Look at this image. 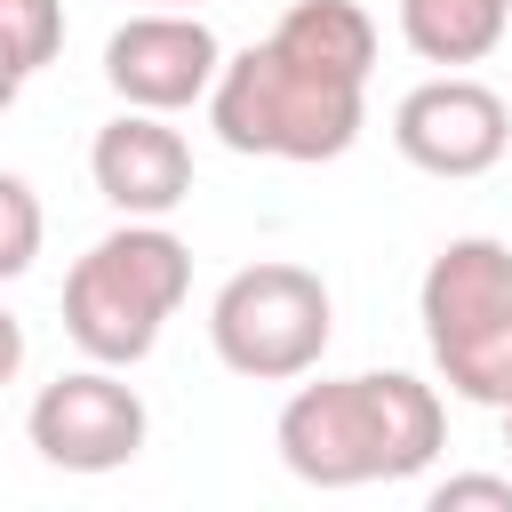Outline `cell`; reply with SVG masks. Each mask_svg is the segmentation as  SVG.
Here are the masks:
<instances>
[{
  "label": "cell",
  "mask_w": 512,
  "mask_h": 512,
  "mask_svg": "<svg viewBox=\"0 0 512 512\" xmlns=\"http://www.w3.org/2000/svg\"><path fill=\"white\" fill-rule=\"evenodd\" d=\"M376 24L360 0H296L256 48L224 56L208 88V128L256 160H344L368 120Z\"/></svg>",
  "instance_id": "cell-1"
},
{
  "label": "cell",
  "mask_w": 512,
  "mask_h": 512,
  "mask_svg": "<svg viewBox=\"0 0 512 512\" xmlns=\"http://www.w3.org/2000/svg\"><path fill=\"white\" fill-rule=\"evenodd\" d=\"M448 440L440 392L408 368H360L296 384L272 448L304 488H368V480H416Z\"/></svg>",
  "instance_id": "cell-2"
},
{
  "label": "cell",
  "mask_w": 512,
  "mask_h": 512,
  "mask_svg": "<svg viewBox=\"0 0 512 512\" xmlns=\"http://www.w3.org/2000/svg\"><path fill=\"white\" fill-rule=\"evenodd\" d=\"M184 288L192 248L168 232V216H128L64 272V336L104 368H136L176 320Z\"/></svg>",
  "instance_id": "cell-3"
},
{
  "label": "cell",
  "mask_w": 512,
  "mask_h": 512,
  "mask_svg": "<svg viewBox=\"0 0 512 512\" xmlns=\"http://www.w3.org/2000/svg\"><path fill=\"white\" fill-rule=\"evenodd\" d=\"M416 320L440 384L504 416L512 408V248L488 232L448 240L416 280Z\"/></svg>",
  "instance_id": "cell-4"
},
{
  "label": "cell",
  "mask_w": 512,
  "mask_h": 512,
  "mask_svg": "<svg viewBox=\"0 0 512 512\" xmlns=\"http://www.w3.org/2000/svg\"><path fill=\"white\" fill-rule=\"evenodd\" d=\"M336 336V304H328V280L312 264H288V256H256L240 264L216 304H208V344L232 376L248 384H296L320 368Z\"/></svg>",
  "instance_id": "cell-5"
},
{
  "label": "cell",
  "mask_w": 512,
  "mask_h": 512,
  "mask_svg": "<svg viewBox=\"0 0 512 512\" xmlns=\"http://www.w3.org/2000/svg\"><path fill=\"white\" fill-rule=\"evenodd\" d=\"M144 432H152V416H144L136 384H120L104 360L96 368H64L24 408V440L56 472H120V464L144 456Z\"/></svg>",
  "instance_id": "cell-6"
},
{
  "label": "cell",
  "mask_w": 512,
  "mask_h": 512,
  "mask_svg": "<svg viewBox=\"0 0 512 512\" xmlns=\"http://www.w3.org/2000/svg\"><path fill=\"white\" fill-rule=\"evenodd\" d=\"M392 144H400L408 168L464 184V176H488L512 152V104L472 72H432L392 104Z\"/></svg>",
  "instance_id": "cell-7"
},
{
  "label": "cell",
  "mask_w": 512,
  "mask_h": 512,
  "mask_svg": "<svg viewBox=\"0 0 512 512\" xmlns=\"http://www.w3.org/2000/svg\"><path fill=\"white\" fill-rule=\"evenodd\" d=\"M216 72H224V40L208 32L200 8H144L104 40V80L136 112H184L216 88Z\"/></svg>",
  "instance_id": "cell-8"
},
{
  "label": "cell",
  "mask_w": 512,
  "mask_h": 512,
  "mask_svg": "<svg viewBox=\"0 0 512 512\" xmlns=\"http://www.w3.org/2000/svg\"><path fill=\"white\" fill-rule=\"evenodd\" d=\"M88 176L120 216H176L192 200V144L168 128V112H120L88 144Z\"/></svg>",
  "instance_id": "cell-9"
},
{
  "label": "cell",
  "mask_w": 512,
  "mask_h": 512,
  "mask_svg": "<svg viewBox=\"0 0 512 512\" xmlns=\"http://www.w3.org/2000/svg\"><path fill=\"white\" fill-rule=\"evenodd\" d=\"M504 24H512V0H400V40L440 72L480 64L504 40Z\"/></svg>",
  "instance_id": "cell-10"
},
{
  "label": "cell",
  "mask_w": 512,
  "mask_h": 512,
  "mask_svg": "<svg viewBox=\"0 0 512 512\" xmlns=\"http://www.w3.org/2000/svg\"><path fill=\"white\" fill-rule=\"evenodd\" d=\"M64 56V0H0V64L24 80Z\"/></svg>",
  "instance_id": "cell-11"
},
{
  "label": "cell",
  "mask_w": 512,
  "mask_h": 512,
  "mask_svg": "<svg viewBox=\"0 0 512 512\" xmlns=\"http://www.w3.org/2000/svg\"><path fill=\"white\" fill-rule=\"evenodd\" d=\"M40 240H48L40 192H32L16 168H0V280H24L32 256H40Z\"/></svg>",
  "instance_id": "cell-12"
},
{
  "label": "cell",
  "mask_w": 512,
  "mask_h": 512,
  "mask_svg": "<svg viewBox=\"0 0 512 512\" xmlns=\"http://www.w3.org/2000/svg\"><path fill=\"white\" fill-rule=\"evenodd\" d=\"M464 504H488V512H512V472H456L432 488V512H464Z\"/></svg>",
  "instance_id": "cell-13"
},
{
  "label": "cell",
  "mask_w": 512,
  "mask_h": 512,
  "mask_svg": "<svg viewBox=\"0 0 512 512\" xmlns=\"http://www.w3.org/2000/svg\"><path fill=\"white\" fill-rule=\"evenodd\" d=\"M16 368H24V320L0 304V384H16Z\"/></svg>",
  "instance_id": "cell-14"
},
{
  "label": "cell",
  "mask_w": 512,
  "mask_h": 512,
  "mask_svg": "<svg viewBox=\"0 0 512 512\" xmlns=\"http://www.w3.org/2000/svg\"><path fill=\"white\" fill-rule=\"evenodd\" d=\"M16 88H24V72H16V64H0V112L16 104Z\"/></svg>",
  "instance_id": "cell-15"
},
{
  "label": "cell",
  "mask_w": 512,
  "mask_h": 512,
  "mask_svg": "<svg viewBox=\"0 0 512 512\" xmlns=\"http://www.w3.org/2000/svg\"><path fill=\"white\" fill-rule=\"evenodd\" d=\"M152 8H200V0H152Z\"/></svg>",
  "instance_id": "cell-16"
},
{
  "label": "cell",
  "mask_w": 512,
  "mask_h": 512,
  "mask_svg": "<svg viewBox=\"0 0 512 512\" xmlns=\"http://www.w3.org/2000/svg\"><path fill=\"white\" fill-rule=\"evenodd\" d=\"M504 440H512V408H504Z\"/></svg>",
  "instance_id": "cell-17"
}]
</instances>
